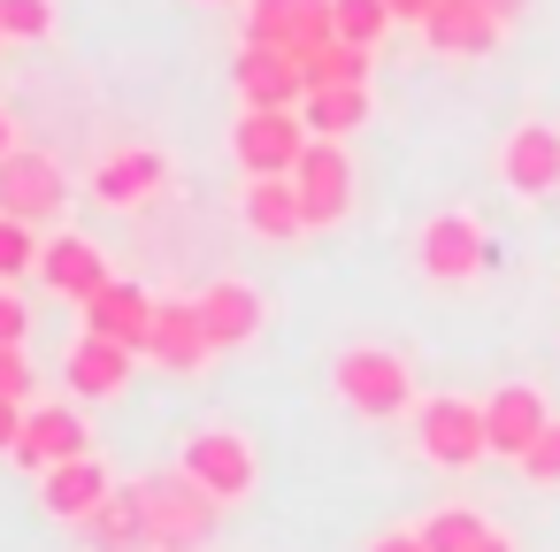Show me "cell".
Returning a JSON list of instances; mask_svg holds the SVG:
<instances>
[{
    "label": "cell",
    "instance_id": "1",
    "mask_svg": "<svg viewBox=\"0 0 560 552\" xmlns=\"http://www.w3.org/2000/svg\"><path fill=\"white\" fill-rule=\"evenodd\" d=\"M407 430H415V453L430 468H445V475H460V468H476L491 453L483 399H468V391H422L415 414H407Z\"/></svg>",
    "mask_w": 560,
    "mask_h": 552
},
{
    "label": "cell",
    "instance_id": "2",
    "mask_svg": "<svg viewBox=\"0 0 560 552\" xmlns=\"http://www.w3.org/2000/svg\"><path fill=\"white\" fill-rule=\"evenodd\" d=\"M330 391H338V407H353V414H369V422L415 414V368H407V353H392V345H346V353L330 361Z\"/></svg>",
    "mask_w": 560,
    "mask_h": 552
},
{
    "label": "cell",
    "instance_id": "3",
    "mask_svg": "<svg viewBox=\"0 0 560 552\" xmlns=\"http://www.w3.org/2000/svg\"><path fill=\"white\" fill-rule=\"evenodd\" d=\"M177 468H185L215 506H246V498L261 491V453H254V437L231 430V422H200V430L177 445Z\"/></svg>",
    "mask_w": 560,
    "mask_h": 552
},
{
    "label": "cell",
    "instance_id": "4",
    "mask_svg": "<svg viewBox=\"0 0 560 552\" xmlns=\"http://www.w3.org/2000/svg\"><path fill=\"white\" fill-rule=\"evenodd\" d=\"M499 185H506V200H522V208L560 200V124H552V116H522V124L499 139Z\"/></svg>",
    "mask_w": 560,
    "mask_h": 552
},
{
    "label": "cell",
    "instance_id": "5",
    "mask_svg": "<svg viewBox=\"0 0 560 552\" xmlns=\"http://www.w3.org/2000/svg\"><path fill=\"white\" fill-rule=\"evenodd\" d=\"M147 521H154V552H200L215 537L223 506L185 468H170V475H147Z\"/></svg>",
    "mask_w": 560,
    "mask_h": 552
},
{
    "label": "cell",
    "instance_id": "6",
    "mask_svg": "<svg viewBox=\"0 0 560 552\" xmlns=\"http://www.w3.org/2000/svg\"><path fill=\"white\" fill-rule=\"evenodd\" d=\"M307 124H300V108H238V124H231V162L246 169V177H292L300 169V154H307Z\"/></svg>",
    "mask_w": 560,
    "mask_h": 552
},
{
    "label": "cell",
    "instance_id": "7",
    "mask_svg": "<svg viewBox=\"0 0 560 552\" xmlns=\"http://www.w3.org/2000/svg\"><path fill=\"white\" fill-rule=\"evenodd\" d=\"M483 261H491V238H483V223H476L468 208L422 215V231H415V269H422L430 284H468V277H483Z\"/></svg>",
    "mask_w": 560,
    "mask_h": 552
},
{
    "label": "cell",
    "instance_id": "8",
    "mask_svg": "<svg viewBox=\"0 0 560 552\" xmlns=\"http://www.w3.org/2000/svg\"><path fill=\"white\" fill-rule=\"evenodd\" d=\"M70 208V177L55 154L39 146H16V154H0V215H16V223H55Z\"/></svg>",
    "mask_w": 560,
    "mask_h": 552
},
{
    "label": "cell",
    "instance_id": "9",
    "mask_svg": "<svg viewBox=\"0 0 560 552\" xmlns=\"http://www.w3.org/2000/svg\"><path fill=\"white\" fill-rule=\"evenodd\" d=\"M292 185H300L307 231H330V223H346V208H353V162H346V139H307V154H300Z\"/></svg>",
    "mask_w": 560,
    "mask_h": 552
},
{
    "label": "cell",
    "instance_id": "10",
    "mask_svg": "<svg viewBox=\"0 0 560 552\" xmlns=\"http://www.w3.org/2000/svg\"><path fill=\"white\" fill-rule=\"evenodd\" d=\"M231 85H238V108H300V101H307V70H300V55H292V47H261V39L238 47Z\"/></svg>",
    "mask_w": 560,
    "mask_h": 552
},
{
    "label": "cell",
    "instance_id": "11",
    "mask_svg": "<svg viewBox=\"0 0 560 552\" xmlns=\"http://www.w3.org/2000/svg\"><path fill=\"white\" fill-rule=\"evenodd\" d=\"M147 361H162L170 376H208V361H215V338H208V315H200V300H162V307H154Z\"/></svg>",
    "mask_w": 560,
    "mask_h": 552
},
{
    "label": "cell",
    "instance_id": "12",
    "mask_svg": "<svg viewBox=\"0 0 560 552\" xmlns=\"http://www.w3.org/2000/svg\"><path fill=\"white\" fill-rule=\"evenodd\" d=\"M108 498H116V475H108V460H101V453L39 468V506H47L55 521H78V529H85V521H93Z\"/></svg>",
    "mask_w": 560,
    "mask_h": 552
},
{
    "label": "cell",
    "instance_id": "13",
    "mask_svg": "<svg viewBox=\"0 0 560 552\" xmlns=\"http://www.w3.org/2000/svg\"><path fill=\"white\" fill-rule=\"evenodd\" d=\"M154 292L147 284H131V277H108L78 315H85V330L93 338H116V345H131V353H147V338H154Z\"/></svg>",
    "mask_w": 560,
    "mask_h": 552
},
{
    "label": "cell",
    "instance_id": "14",
    "mask_svg": "<svg viewBox=\"0 0 560 552\" xmlns=\"http://www.w3.org/2000/svg\"><path fill=\"white\" fill-rule=\"evenodd\" d=\"M499 39H506V24L483 9V0H438L430 24H422V47L453 55V62H483V55H499Z\"/></svg>",
    "mask_w": 560,
    "mask_h": 552
},
{
    "label": "cell",
    "instance_id": "15",
    "mask_svg": "<svg viewBox=\"0 0 560 552\" xmlns=\"http://www.w3.org/2000/svg\"><path fill=\"white\" fill-rule=\"evenodd\" d=\"M162 185H170V162H162L154 146H124V154H101V162H93V200L116 208V215L147 208Z\"/></svg>",
    "mask_w": 560,
    "mask_h": 552
},
{
    "label": "cell",
    "instance_id": "16",
    "mask_svg": "<svg viewBox=\"0 0 560 552\" xmlns=\"http://www.w3.org/2000/svg\"><path fill=\"white\" fill-rule=\"evenodd\" d=\"M192 300H200V315H208L215 353L254 345V338H261V322H269V307H261V292H254L246 277H215V284H208V292H192Z\"/></svg>",
    "mask_w": 560,
    "mask_h": 552
},
{
    "label": "cell",
    "instance_id": "17",
    "mask_svg": "<svg viewBox=\"0 0 560 552\" xmlns=\"http://www.w3.org/2000/svg\"><path fill=\"white\" fill-rule=\"evenodd\" d=\"M483 422H491V453H499V460H522V453L545 437L552 407H545L537 384H499V391L483 399Z\"/></svg>",
    "mask_w": 560,
    "mask_h": 552
},
{
    "label": "cell",
    "instance_id": "18",
    "mask_svg": "<svg viewBox=\"0 0 560 552\" xmlns=\"http://www.w3.org/2000/svg\"><path fill=\"white\" fill-rule=\"evenodd\" d=\"M93 453V422L78 414V407H32L24 414V445H16V460L39 475V468H55V460H85Z\"/></svg>",
    "mask_w": 560,
    "mask_h": 552
},
{
    "label": "cell",
    "instance_id": "19",
    "mask_svg": "<svg viewBox=\"0 0 560 552\" xmlns=\"http://www.w3.org/2000/svg\"><path fill=\"white\" fill-rule=\"evenodd\" d=\"M39 284H47L55 300H78V307H85V300L108 284V254H101L85 231H62V238L39 254Z\"/></svg>",
    "mask_w": 560,
    "mask_h": 552
},
{
    "label": "cell",
    "instance_id": "20",
    "mask_svg": "<svg viewBox=\"0 0 560 552\" xmlns=\"http://www.w3.org/2000/svg\"><path fill=\"white\" fill-rule=\"evenodd\" d=\"M238 215H246V231H254V238H269V246L307 238V208H300V185H292V177H246Z\"/></svg>",
    "mask_w": 560,
    "mask_h": 552
},
{
    "label": "cell",
    "instance_id": "21",
    "mask_svg": "<svg viewBox=\"0 0 560 552\" xmlns=\"http://www.w3.org/2000/svg\"><path fill=\"white\" fill-rule=\"evenodd\" d=\"M131 368H139V353L131 345H116V338H78L70 345V361H62V376H70V391L78 399H116L124 384H131Z\"/></svg>",
    "mask_w": 560,
    "mask_h": 552
},
{
    "label": "cell",
    "instance_id": "22",
    "mask_svg": "<svg viewBox=\"0 0 560 552\" xmlns=\"http://www.w3.org/2000/svg\"><path fill=\"white\" fill-rule=\"evenodd\" d=\"M93 552H147L154 544V521H147V483H116V498L85 521Z\"/></svg>",
    "mask_w": 560,
    "mask_h": 552
},
{
    "label": "cell",
    "instance_id": "23",
    "mask_svg": "<svg viewBox=\"0 0 560 552\" xmlns=\"http://www.w3.org/2000/svg\"><path fill=\"white\" fill-rule=\"evenodd\" d=\"M369 116H376V93H369V85H323V93L300 101V124H307L315 139H353Z\"/></svg>",
    "mask_w": 560,
    "mask_h": 552
},
{
    "label": "cell",
    "instance_id": "24",
    "mask_svg": "<svg viewBox=\"0 0 560 552\" xmlns=\"http://www.w3.org/2000/svg\"><path fill=\"white\" fill-rule=\"evenodd\" d=\"M369 62H376V47H353V39H330V47L300 55L307 93H323V85H369Z\"/></svg>",
    "mask_w": 560,
    "mask_h": 552
},
{
    "label": "cell",
    "instance_id": "25",
    "mask_svg": "<svg viewBox=\"0 0 560 552\" xmlns=\"http://www.w3.org/2000/svg\"><path fill=\"white\" fill-rule=\"evenodd\" d=\"M415 529H422L430 552H476V544L491 537V521H483L476 506H438V514H422Z\"/></svg>",
    "mask_w": 560,
    "mask_h": 552
},
{
    "label": "cell",
    "instance_id": "26",
    "mask_svg": "<svg viewBox=\"0 0 560 552\" xmlns=\"http://www.w3.org/2000/svg\"><path fill=\"white\" fill-rule=\"evenodd\" d=\"M0 24H9V47H39L55 39V0H0Z\"/></svg>",
    "mask_w": 560,
    "mask_h": 552
},
{
    "label": "cell",
    "instance_id": "27",
    "mask_svg": "<svg viewBox=\"0 0 560 552\" xmlns=\"http://www.w3.org/2000/svg\"><path fill=\"white\" fill-rule=\"evenodd\" d=\"M292 32H300V0H246V39L292 47Z\"/></svg>",
    "mask_w": 560,
    "mask_h": 552
},
{
    "label": "cell",
    "instance_id": "28",
    "mask_svg": "<svg viewBox=\"0 0 560 552\" xmlns=\"http://www.w3.org/2000/svg\"><path fill=\"white\" fill-rule=\"evenodd\" d=\"M392 24H399L392 0H338V39H353V47H376Z\"/></svg>",
    "mask_w": 560,
    "mask_h": 552
},
{
    "label": "cell",
    "instance_id": "29",
    "mask_svg": "<svg viewBox=\"0 0 560 552\" xmlns=\"http://www.w3.org/2000/svg\"><path fill=\"white\" fill-rule=\"evenodd\" d=\"M39 223H16V215H0V284L9 277H24V269H39Z\"/></svg>",
    "mask_w": 560,
    "mask_h": 552
},
{
    "label": "cell",
    "instance_id": "30",
    "mask_svg": "<svg viewBox=\"0 0 560 552\" xmlns=\"http://www.w3.org/2000/svg\"><path fill=\"white\" fill-rule=\"evenodd\" d=\"M514 468H522V475H529L537 491H560V414L545 422V437H537V445H529V453H522Z\"/></svg>",
    "mask_w": 560,
    "mask_h": 552
},
{
    "label": "cell",
    "instance_id": "31",
    "mask_svg": "<svg viewBox=\"0 0 560 552\" xmlns=\"http://www.w3.org/2000/svg\"><path fill=\"white\" fill-rule=\"evenodd\" d=\"M32 384H39V368L24 361V345H0V399H24L32 407Z\"/></svg>",
    "mask_w": 560,
    "mask_h": 552
},
{
    "label": "cell",
    "instance_id": "32",
    "mask_svg": "<svg viewBox=\"0 0 560 552\" xmlns=\"http://www.w3.org/2000/svg\"><path fill=\"white\" fill-rule=\"evenodd\" d=\"M24 330H32V307H24L9 284H0V345H24Z\"/></svg>",
    "mask_w": 560,
    "mask_h": 552
},
{
    "label": "cell",
    "instance_id": "33",
    "mask_svg": "<svg viewBox=\"0 0 560 552\" xmlns=\"http://www.w3.org/2000/svg\"><path fill=\"white\" fill-rule=\"evenodd\" d=\"M24 414H32L24 399H0V453H9V460H16V445H24Z\"/></svg>",
    "mask_w": 560,
    "mask_h": 552
},
{
    "label": "cell",
    "instance_id": "34",
    "mask_svg": "<svg viewBox=\"0 0 560 552\" xmlns=\"http://www.w3.org/2000/svg\"><path fill=\"white\" fill-rule=\"evenodd\" d=\"M369 552H430V544H422V529H384Z\"/></svg>",
    "mask_w": 560,
    "mask_h": 552
},
{
    "label": "cell",
    "instance_id": "35",
    "mask_svg": "<svg viewBox=\"0 0 560 552\" xmlns=\"http://www.w3.org/2000/svg\"><path fill=\"white\" fill-rule=\"evenodd\" d=\"M430 9H438V0H392V16H399V24H415V32L430 24Z\"/></svg>",
    "mask_w": 560,
    "mask_h": 552
},
{
    "label": "cell",
    "instance_id": "36",
    "mask_svg": "<svg viewBox=\"0 0 560 552\" xmlns=\"http://www.w3.org/2000/svg\"><path fill=\"white\" fill-rule=\"evenodd\" d=\"M483 9H491V16H499V24H506V32H514V24H522V16H529V0H483Z\"/></svg>",
    "mask_w": 560,
    "mask_h": 552
},
{
    "label": "cell",
    "instance_id": "37",
    "mask_svg": "<svg viewBox=\"0 0 560 552\" xmlns=\"http://www.w3.org/2000/svg\"><path fill=\"white\" fill-rule=\"evenodd\" d=\"M476 552H522V544H514V537H506V529H499V521H491V537H483V544H476Z\"/></svg>",
    "mask_w": 560,
    "mask_h": 552
},
{
    "label": "cell",
    "instance_id": "38",
    "mask_svg": "<svg viewBox=\"0 0 560 552\" xmlns=\"http://www.w3.org/2000/svg\"><path fill=\"white\" fill-rule=\"evenodd\" d=\"M16 146H24V139H16V116L0 108V154H16Z\"/></svg>",
    "mask_w": 560,
    "mask_h": 552
},
{
    "label": "cell",
    "instance_id": "39",
    "mask_svg": "<svg viewBox=\"0 0 560 552\" xmlns=\"http://www.w3.org/2000/svg\"><path fill=\"white\" fill-rule=\"evenodd\" d=\"M200 9H246V0H200Z\"/></svg>",
    "mask_w": 560,
    "mask_h": 552
},
{
    "label": "cell",
    "instance_id": "40",
    "mask_svg": "<svg viewBox=\"0 0 560 552\" xmlns=\"http://www.w3.org/2000/svg\"><path fill=\"white\" fill-rule=\"evenodd\" d=\"M0 55H9V24H0Z\"/></svg>",
    "mask_w": 560,
    "mask_h": 552
}]
</instances>
